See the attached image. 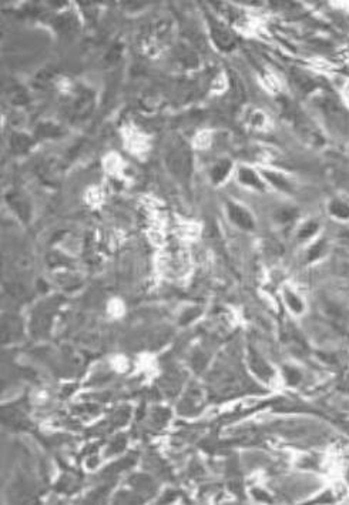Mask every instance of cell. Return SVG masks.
<instances>
[{"instance_id": "obj_1", "label": "cell", "mask_w": 349, "mask_h": 505, "mask_svg": "<svg viewBox=\"0 0 349 505\" xmlns=\"http://www.w3.org/2000/svg\"><path fill=\"white\" fill-rule=\"evenodd\" d=\"M167 167L176 177L187 180L191 174V151L181 140L176 141L166 156Z\"/></svg>"}, {"instance_id": "obj_2", "label": "cell", "mask_w": 349, "mask_h": 505, "mask_svg": "<svg viewBox=\"0 0 349 505\" xmlns=\"http://www.w3.org/2000/svg\"><path fill=\"white\" fill-rule=\"evenodd\" d=\"M228 214H230V218L238 227H241L244 230H252L254 228L252 215L250 214L244 207L234 204V203H228Z\"/></svg>"}, {"instance_id": "obj_3", "label": "cell", "mask_w": 349, "mask_h": 505, "mask_svg": "<svg viewBox=\"0 0 349 505\" xmlns=\"http://www.w3.org/2000/svg\"><path fill=\"white\" fill-rule=\"evenodd\" d=\"M330 211L340 220H349V204L342 200H332L330 203Z\"/></svg>"}, {"instance_id": "obj_4", "label": "cell", "mask_w": 349, "mask_h": 505, "mask_svg": "<svg viewBox=\"0 0 349 505\" xmlns=\"http://www.w3.org/2000/svg\"><path fill=\"white\" fill-rule=\"evenodd\" d=\"M230 170H231V163H230L228 160L220 161V163L216 164L214 168L211 170V178H212V181H214V183L222 181V180L228 176Z\"/></svg>"}, {"instance_id": "obj_5", "label": "cell", "mask_w": 349, "mask_h": 505, "mask_svg": "<svg viewBox=\"0 0 349 505\" xmlns=\"http://www.w3.org/2000/svg\"><path fill=\"white\" fill-rule=\"evenodd\" d=\"M240 180H241L244 184H246V186H252V187L255 188H264L262 183H261V180H260L258 176L255 174L252 170H250V168L246 167L240 168Z\"/></svg>"}, {"instance_id": "obj_6", "label": "cell", "mask_w": 349, "mask_h": 505, "mask_svg": "<svg viewBox=\"0 0 349 505\" xmlns=\"http://www.w3.org/2000/svg\"><path fill=\"white\" fill-rule=\"evenodd\" d=\"M284 297H285V301H286L288 307L292 310L294 313H296V314L302 313V310H304V303H302L301 299H300L295 293H292V291H290L286 289V290L284 291Z\"/></svg>"}, {"instance_id": "obj_7", "label": "cell", "mask_w": 349, "mask_h": 505, "mask_svg": "<svg viewBox=\"0 0 349 505\" xmlns=\"http://www.w3.org/2000/svg\"><path fill=\"white\" fill-rule=\"evenodd\" d=\"M32 140L24 134H13L12 136V149L14 151H26L30 147Z\"/></svg>"}, {"instance_id": "obj_8", "label": "cell", "mask_w": 349, "mask_h": 505, "mask_svg": "<svg viewBox=\"0 0 349 505\" xmlns=\"http://www.w3.org/2000/svg\"><path fill=\"white\" fill-rule=\"evenodd\" d=\"M62 131L57 126L53 124H40L36 130V136L38 137H56Z\"/></svg>"}, {"instance_id": "obj_9", "label": "cell", "mask_w": 349, "mask_h": 505, "mask_svg": "<svg viewBox=\"0 0 349 505\" xmlns=\"http://www.w3.org/2000/svg\"><path fill=\"white\" fill-rule=\"evenodd\" d=\"M264 176L274 184L275 187L281 188V190H290V184H288V181L282 176L275 174L272 171H264Z\"/></svg>"}, {"instance_id": "obj_10", "label": "cell", "mask_w": 349, "mask_h": 505, "mask_svg": "<svg viewBox=\"0 0 349 505\" xmlns=\"http://www.w3.org/2000/svg\"><path fill=\"white\" fill-rule=\"evenodd\" d=\"M322 252H325V241H324V240L318 241V243L315 244L311 250H310V254H308V260H310V262L316 260L318 257H321Z\"/></svg>"}, {"instance_id": "obj_11", "label": "cell", "mask_w": 349, "mask_h": 505, "mask_svg": "<svg viewBox=\"0 0 349 505\" xmlns=\"http://www.w3.org/2000/svg\"><path fill=\"white\" fill-rule=\"evenodd\" d=\"M316 230H318V224L314 223V221H310V223H306V224L301 228V231H300V238H308V237H311V235H314V234L316 233Z\"/></svg>"}, {"instance_id": "obj_12", "label": "cell", "mask_w": 349, "mask_h": 505, "mask_svg": "<svg viewBox=\"0 0 349 505\" xmlns=\"http://www.w3.org/2000/svg\"><path fill=\"white\" fill-rule=\"evenodd\" d=\"M14 94H10V100L14 104H24L28 100V97L23 90H19V87L14 89Z\"/></svg>"}, {"instance_id": "obj_13", "label": "cell", "mask_w": 349, "mask_h": 505, "mask_svg": "<svg viewBox=\"0 0 349 505\" xmlns=\"http://www.w3.org/2000/svg\"><path fill=\"white\" fill-rule=\"evenodd\" d=\"M285 378L290 384H296L301 380V374L295 368H285Z\"/></svg>"}, {"instance_id": "obj_14", "label": "cell", "mask_w": 349, "mask_h": 505, "mask_svg": "<svg viewBox=\"0 0 349 505\" xmlns=\"http://www.w3.org/2000/svg\"><path fill=\"white\" fill-rule=\"evenodd\" d=\"M280 217H281V220H282V221L291 220V218L294 217V211L292 210H282V211L280 213Z\"/></svg>"}, {"instance_id": "obj_15", "label": "cell", "mask_w": 349, "mask_h": 505, "mask_svg": "<svg viewBox=\"0 0 349 505\" xmlns=\"http://www.w3.org/2000/svg\"><path fill=\"white\" fill-rule=\"evenodd\" d=\"M254 495H255V498L256 499H260V501H271V498L268 495H265L264 492L262 491H260V489H254Z\"/></svg>"}]
</instances>
